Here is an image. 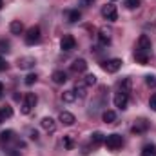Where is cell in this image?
Returning a JSON list of instances; mask_svg holds the SVG:
<instances>
[{
    "label": "cell",
    "mask_w": 156,
    "mask_h": 156,
    "mask_svg": "<svg viewBox=\"0 0 156 156\" xmlns=\"http://www.w3.org/2000/svg\"><path fill=\"white\" fill-rule=\"evenodd\" d=\"M104 144H105V147L109 151H116V149H120L123 145V138L120 134H116V133H113V134H107L105 136V142Z\"/></svg>",
    "instance_id": "obj_1"
},
{
    "label": "cell",
    "mask_w": 156,
    "mask_h": 156,
    "mask_svg": "<svg viewBox=\"0 0 156 156\" xmlns=\"http://www.w3.org/2000/svg\"><path fill=\"white\" fill-rule=\"evenodd\" d=\"M37 102H38V98H37L35 93H26L24 104H22V115H29L33 111V107L37 105Z\"/></svg>",
    "instance_id": "obj_2"
},
{
    "label": "cell",
    "mask_w": 156,
    "mask_h": 156,
    "mask_svg": "<svg viewBox=\"0 0 156 156\" xmlns=\"http://www.w3.org/2000/svg\"><path fill=\"white\" fill-rule=\"evenodd\" d=\"M40 37H42L40 27L38 26H33V27L27 29V33H26V37H24V42H26L27 45H35L37 42H40Z\"/></svg>",
    "instance_id": "obj_3"
},
{
    "label": "cell",
    "mask_w": 156,
    "mask_h": 156,
    "mask_svg": "<svg viewBox=\"0 0 156 156\" xmlns=\"http://www.w3.org/2000/svg\"><path fill=\"white\" fill-rule=\"evenodd\" d=\"M102 16L105 18V20H109V22H116L118 20V9L115 4H105L104 7H102Z\"/></svg>",
    "instance_id": "obj_4"
},
{
    "label": "cell",
    "mask_w": 156,
    "mask_h": 156,
    "mask_svg": "<svg viewBox=\"0 0 156 156\" xmlns=\"http://www.w3.org/2000/svg\"><path fill=\"white\" fill-rule=\"evenodd\" d=\"M149 127H151V122H147L145 118H138V120H134L131 131H133L134 134H144V133L149 131Z\"/></svg>",
    "instance_id": "obj_5"
},
{
    "label": "cell",
    "mask_w": 156,
    "mask_h": 156,
    "mask_svg": "<svg viewBox=\"0 0 156 156\" xmlns=\"http://www.w3.org/2000/svg\"><path fill=\"white\" fill-rule=\"evenodd\" d=\"M122 64H123L122 58H111V60H107V62L102 64V69L105 73H118L120 67H122Z\"/></svg>",
    "instance_id": "obj_6"
},
{
    "label": "cell",
    "mask_w": 156,
    "mask_h": 156,
    "mask_svg": "<svg viewBox=\"0 0 156 156\" xmlns=\"http://www.w3.org/2000/svg\"><path fill=\"white\" fill-rule=\"evenodd\" d=\"M76 47V38L73 37V35H64L62 40H60V49L62 51H66V53H69V51H73Z\"/></svg>",
    "instance_id": "obj_7"
},
{
    "label": "cell",
    "mask_w": 156,
    "mask_h": 156,
    "mask_svg": "<svg viewBox=\"0 0 156 156\" xmlns=\"http://www.w3.org/2000/svg\"><path fill=\"white\" fill-rule=\"evenodd\" d=\"M113 102H115V107H118V109L123 111V109H127V105H129V94L118 91L116 94H115V98H113Z\"/></svg>",
    "instance_id": "obj_8"
},
{
    "label": "cell",
    "mask_w": 156,
    "mask_h": 156,
    "mask_svg": "<svg viewBox=\"0 0 156 156\" xmlns=\"http://www.w3.org/2000/svg\"><path fill=\"white\" fill-rule=\"evenodd\" d=\"M138 49H140V51H145V53L151 55L153 44H151V38H149L147 35H140V38H138Z\"/></svg>",
    "instance_id": "obj_9"
},
{
    "label": "cell",
    "mask_w": 156,
    "mask_h": 156,
    "mask_svg": "<svg viewBox=\"0 0 156 156\" xmlns=\"http://www.w3.org/2000/svg\"><path fill=\"white\" fill-rule=\"evenodd\" d=\"M40 125H42V129H44V131H47V133H55V131H56V122H55L51 116L42 118Z\"/></svg>",
    "instance_id": "obj_10"
},
{
    "label": "cell",
    "mask_w": 156,
    "mask_h": 156,
    "mask_svg": "<svg viewBox=\"0 0 156 156\" xmlns=\"http://www.w3.org/2000/svg\"><path fill=\"white\" fill-rule=\"evenodd\" d=\"M58 120L64 123V125H67V127H71L76 120H75V115L73 113H69V111H62L60 113V116H58Z\"/></svg>",
    "instance_id": "obj_11"
},
{
    "label": "cell",
    "mask_w": 156,
    "mask_h": 156,
    "mask_svg": "<svg viewBox=\"0 0 156 156\" xmlns=\"http://www.w3.org/2000/svg\"><path fill=\"white\" fill-rule=\"evenodd\" d=\"M149 58H151V55H149V53H145V51H140V49H136V51H134V60H136L138 64H142V66H147V64H149Z\"/></svg>",
    "instance_id": "obj_12"
},
{
    "label": "cell",
    "mask_w": 156,
    "mask_h": 156,
    "mask_svg": "<svg viewBox=\"0 0 156 156\" xmlns=\"http://www.w3.org/2000/svg\"><path fill=\"white\" fill-rule=\"evenodd\" d=\"M87 69V62L83 60V58H76L73 64H71V71L73 73H83Z\"/></svg>",
    "instance_id": "obj_13"
},
{
    "label": "cell",
    "mask_w": 156,
    "mask_h": 156,
    "mask_svg": "<svg viewBox=\"0 0 156 156\" xmlns=\"http://www.w3.org/2000/svg\"><path fill=\"white\" fill-rule=\"evenodd\" d=\"M98 42H100L102 45H109V44H111V33H109L105 27H102V29L98 31Z\"/></svg>",
    "instance_id": "obj_14"
},
{
    "label": "cell",
    "mask_w": 156,
    "mask_h": 156,
    "mask_svg": "<svg viewBox=\"0 0 156 156\" xmlns=\"http://www.w3.org/2000/svg\"><path fill=\"white\" fill-rule=\"evenodd\" d=\"M11 140H15V133L11 131V129H7V131H2L0 133V145L4 147L5 144H9Z\"/></svg>",
    "instance_id": "obj_15"
},
{
    "label": "cell",
    "mask_w": 156,
    "mask_h": 156,
    "mask_svg": "<svg viewBox=\"0 0 156 156\" xmlns=\"http://www.w3.org/2000/svg\"><path fill=\"white\" fill-rule=\"evenodd\" d=\"M9 31H11L13 35H22V31H24V24H22L20 20H13V22L9 24Z\"/></svg>",
    "instance_id": "obj_16"
},
{
    "label": "cell",
    "mask_w": 156,
    "mask_h": 156,
    "mask_svg": "<svg viewBox=\"0 0 156 156\" xmlns=\"http://www.w3.org/2000/svg\"><path fill=\"white\" fill-rule=\"evenodd\" d=\"M105 142V134H102L100 131H94L93 134H91V144L96 147V145H102Z\"/></svg>",
    "instance_id": "obj_17"
},
{
    "label": "cell",
    "mask_w": 156,
    "mask_h": 156,
    "mask_svg": "<svg viewBox=\"0 0 156 156\" xmlns=\"http://www.w3.org/2000/svg\"><path fill=\"white\" fill-rule=\"evenodd\" d=\"M35 64H37V60L31 58V56H27V58H20V60H18V67H20V69H29V67H33Z\"/></svg>",
    "instance_id": "obj_18"
},
{
    "label": "cell",
    "mask_w": 156,
    "mask_h": 156,
    "mask_svg": "<svg viewBox=\"0 0 156 156\" xmlns=\"http://www.w3.org/2000/svg\"><path fill=\"white\" fill-rule=\"evenodd\" d=\"M102 120H104L105 123H115V122H116V113L111 111V109H105V111L102 113Z\"/></svg>",
    "instance_id": "obj_19"
},
{
    "label": "cell",
    "mask_w": 156,
    "mask_h": 156,
    "mask_svg": "<svg viewBox=\"0 0 156 156\" xmlns=\"http://www.w3.org/2000/svg\"><path fill=\"white\" fill-rule=\"evenodd\" d=\"M51 78H53L55 83H66V82H67V73H64V71H55V73L51 75Z\"/></svg>",
    "instance_id": "obj_20"
},
{
    "label": "cell",
    "mask_w": 156,
    "mask_h": 156,
    "mask_svg": "<svg viewBox=\"0 0 156 156\" xmlns=\"http://www.w3.org/2000/svg\"><path fill=\"white\" fill-rule=\"evenodd\" d=\"M62 100H64L66 104H71V102H75V100H76V93H75L73 89L64 91V93H62Z\"/></svg>",
    "instance_id": "obj_21"
},
{
    "label": "cell",
    "mask_w": 156,
    "mask_h": 156,
    "mask_svg": "<svg viewBox=\"0 0 156 156\" xmlns=\"http://www.w3.org/2000/svg\"><path fill=\"white\" fill-rule=\"evenodd\" d=\"M131 85H133V80L127 76V78H123L122 82H120V91L122 93H127L129 94V91H131Z\"/></svg>",
    "instance_id": "obj_22"
},
{
    "label": "cell",
    "mask_w": 156,
    "mask_h": 156,
    "mask_svg": "<svg viewBox=\"0 0 156 156\" xmlns=\"http://www.w3.org/2000/svg\"><path fill=\"white\" fill-rule=\"evenodd\" d=\"M142 156H156V145L154 144H147L142 149Z\"/></svg>",
    "instance_id": "obj_23"
},
{
    "label": "cell",
    "mask_w": 156,
    "mask_h": 156,
    "mask_svg": "<svg viewBox=\"0 0 156 156\" xmlns=\"http://www.w3.org/2000/svg\"><path fill=\"white\" fill-rule=\"evenodd\" d=\"M73 91L76 93V96L83 98V96H85V83H83V82H76V83H75V89H73Z\"/></svg>",
    "instance_id": "obj_24"
},
{
    "label": "cell",
    "mask_w": 156,
    "mask_h": 156,
    "mask_svg": "<svg viewBox=\"0 0 156 156\" xmlns=\"http://www.w3.org/2000/svg\"><path fill=\"white\" fill-rule=\"evenodd\" d=\"M67 18H69L71 24H76L78 20L82 18V13H80L78 9H73V11H69V16H67Z\"/></svg>",
    "instance_id": "obj_25"
},
{
    "label": "cell",
    "mask_w": 156,
    "mask_h": 156,
    "mask_svg": "<svg viewBox=\"0 0 156 156\" xmlns=\"http://www.w3.org/2000/svg\"><path fill=\"white\" fill-rule=\"evenodd\" d=\"M62 142H64V147H66V149H69V151H71V149L75 147L73 136H69V134H67V136H64V140H62Z\"/></svg>",
    "instance_id": "obj_26"
},
{
    "label": "cell",
    "mask_w": 156,
    "mask_h": 156,
    "mask_svg": "<svg viewBox=\"0 0 156 156\" xmlns=\"http://www.w3.org/2000/svg\"><path fill=\"white\" fill-rule=\"evenodd\" d=\"M0 111H2L4 118H11V116H13V107H11V105H2V107H0Z\"/></svg>",
    "instance_id": "obj_27"
},
{
    "label": "cell",
    "mask_w": 156,
    "mask_h": 156,
    "mask_svg": "<svg viewBox=\"0 0 156 156\" xmlns=\"http://www.w3.org/2000/svg\"><path fill=\"white\" fill-rule=\"evenodd\" d=\"M125 7L127 9H138L140 7V0H125Z\"/></svg>",
    "instance_id": "obj_28"
},
{
    "label": "cell",
    "mask_w": 156,
    "mask_h": 156,
    "mask_svg": "<svg viewBox=\"0 0 156 156\" xmlns=\"http://www.w3.org/2000/svg\"><path fill=\"white\" fill-rule=\"evenodd\" d=\"M9 47H11L9 40H5V38L0 40V53H7V51H9Z\"/></svg>",
    "instance_id": "obj_29"
},
{
    "label": "cell",
    "mask_w": 156,
    "mask_h": 156,
    "mask_svg": "<svg viewBox=\"0 0 156 156\" xmlns=\"http://www.w3.org/2000/svg\"><path fill=\"white\" fill-rule=\"evenodd\" d=\"M37 80H38V76H37L35 73H29V75L26 76V80H24V82H26V85H33Z\"/></svg>",
    "instance_id": "obj_30"
},
{
    "label": "cell",
    "mask_w": 156,
    "mask_h": 156,
    "mask_svg": "<svg viewBox=\"0 0 156 156\" xmlns=\"http://www.w3.org/2000/svg\"><path fill=\"white\" fill-rule=\"evenodd\" d=\"M145 83H147L149 87H156V76L154 75H147V76H145Z\"/></svg>",
    "instance_id": "obj_31"
},
{
    "label": "cell",
    "mask_w": 156,
    "mask_h": 156,
    "mask_svg": "<svg viewBox=\"0 0 156 156\" xmlns=\"http://www.w3.org/2000/svg\"><path fill=\"white\" fill-rule=\"evenodd\" d=\"M83 83H85V85H94V83H96V76H94V75H85Z\"/></svg>",
    "instance_id": "obj_32"
},
{
    "label": "cell",
    "mask_w": 156,
    "mask_h": 156,
    "mask_svg": "<svg viewBox=\"0 0 156 156\" xmlns=\"http://www.w3.org/2000/svg\"><path fill=\"white\" fill-rule=\"evenodd\" d=\"M149 107H151L153 111H156V93L151 94V98H149Z\"/></svg>",
    "instance_id": "obj_33"
},
{
    "label": "cell",
    "mask_w": 156,
    "mask_h": 156,
    "mask_svg": "<svg viewBox=\"0 0 156 156\" xmlns=\"http://www.w3.org/2000/svg\"><path fill=\"white\" fill-rule=\"evenodd\" d=\"M93 2L94 0H80V5L82 7H89V5H93Z\"/></svg>",
    "instance_id": "obj_34"
},
{
    "label": "cell",
    "mask_w": 156,
    "mask_h": 156,
    "mask_svg": "<svg viewBox=\"0 0 156 156\" xmlns=\"http://www.w3.org/2000/svg\"><path fill=\"white\" fill-rule=\"evenodd\" d=\"M5 69H7V62L0 56V71H5Z\"/></svg>",
    "instance_id": "obj_35"
},
{
    "label": "cell",
    "mask_w": 156,
    "mask_h": 156,
    "mask_svg": "<svg viewBox=\"0 0 156 156\" xmlns=\"http://www.w3.org/2000/svg\"><path fill=\"white\" fill-rule=\"evenodd\" d=\"M29 134H31V140H38V133H37V131H33V129H31V131H29Z\"/></svg>",
    "instance_id": "obj_36"
},
{
    "label": "cell",
    "mask_w": 156,
    "mask_h": 156,
    "mask_svg": "<svg viewBox=\"0 0 156 156\" xmlns=\"http://www.w3.org/2000/svg\"><path fill=\"white\" fill-rule=\"evenodd\" d=\"M2 94H4V83L0 82V98H2Z\"/></svg>",
    "instance_id": "obj_37"
},
{
    "label": "cell",
    "mask_w": 156,
    "mask_h": 156,
    "mask_svg": "<svg viewBox=\"0 0 156 156\" xmlns=\"http://www.w3.org/2000/svg\"><path fill=\"white\" fill-rule=\"evenodd\" d=\"M5 122V118H4V115H2V111H0V123H4Z\"/></svg>",
    "instance_id": "obj_38"
},
{
    "label": "cell",
    "mask_w": 156,
    "mask_h": 156,
    "mask_svg": "<svg viewBox=\"0 0 156 156\" xmlns=\"http://www.w3.org/2000/svg\"><path fill=\"white\" fill-rule=\"evenodd\" d=\"M9 156H18V153H15V151H9Z\"/></svg>",
    "instance_id": "obj_39"
},
{
    "label": "cell",
    "mask_w": 156,
    "mask_h": 156,
    "mask_svg": "<svg viewBox=\"0 0 156 156\" xmlns=\"http://www.w3.org/2000/svg\"><path fill=\"white\" fill-rule=\"evenodd\" d=\"M2 5H4V2H2V0H0V9H2Z\"/></svg>",
    "instance_id": "obj_40"
}]
</instances>
